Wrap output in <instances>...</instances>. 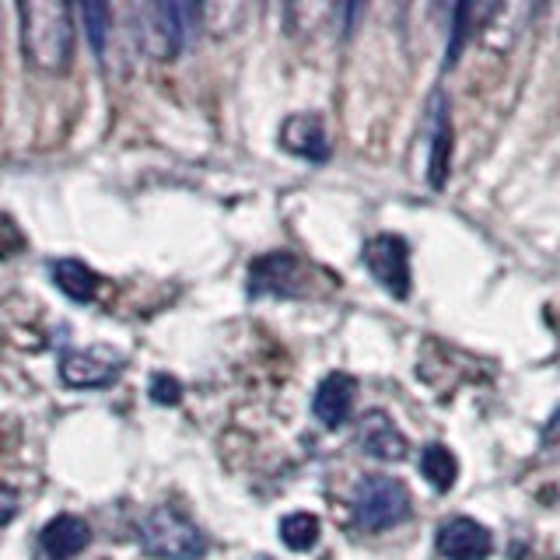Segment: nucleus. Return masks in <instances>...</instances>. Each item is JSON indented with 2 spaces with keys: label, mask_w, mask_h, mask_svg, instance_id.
<instances>
[{
  "label": "nucleus",
  "mask_w": 560,
  "mask_h": 560,
  "mask_svg": "<svg viewBox=\"0 0 560 560\" xmlns=\"http://www.w3.org/2000/svg\"><path fill=\"white\" fill-rule=\"evenodd\" d=\"M22 22V52L28 67L60 74L74 57V11L60 0H25L18 4Z\"/></svg>",
  "instance_id": "1"
},
{
  "label": "nucleus",
  "mask_w": 560,
  "mask_h": 560,
  "mask_svg": "<svg viewBox=\"0 0 560 560\" xmlns=\"http://www.w3.org/2000/svg\"><path fill=\"white\" fill-rule=\"evenodd\" d=\"M200 14L203 8L197 4H137L133 8L137 46L154 60H175Z\"/></svg>",
  "instance_id": "2"
},
{
  "label": "nucleus",
  "mask_w": 560,
  "mask_h": 560,
  "mask_svg": "<svg viewBox=\"0 0 560 560\" xmlns=\"http://www.w3.org/2000/svg\"><path fill=\"white\" fill-rule=\"evenodd\" d=\"M140 547L158 560H203L207 536L189 515L162 504L140 522Z\"/></svg>",
  "instance_id": "3"
},
{
  "label": "nucleus",
  "mask_w": 560,
  "mask_h": 560,
  "mask_svg": "<svg viewBox=\"0 0 560 560\" xmlns=\"http://www.w3.org/2000/svg\"><path fill=\"white\" fill-rule=\"evenodd\" d=\"M354 525L361 533L396 529L413 515V498L396 477H364L354 490Z\"/></svg>",
  "instance_id": "4"
},
{
  "label": "nucleus",
  "mask_w": 560,
  "mask_h": 560,
  "mask_svg": "<svg viewBox=\"0 0 560 560\" xmlns=\"http://www.w3.org/2000/svg\"><path fill=\"white\" fill-rule=\"evenodd\" d=\"M364 267L393 298L410 294V245L399 235H375L364 245Z\"/></svg>",
  "instance_id": "5"
},
{
  "label": "nucleus",
  "mask_w": 560,
  "mask_h": 560,
  "mask_svg": "<svg viewBox=\"0 0 560 560\" xmlns=\"http://www.w3.org/2000/svg\"><path fill=\"white\" fill-rule=\"evenodd\" d=\"M434 547L445 560H487L490 550H494V536H490L483 522L469 515H455L438 529Z\"/></svg>",
  "instance_id": "6"
},
{
  "label": "nucleus",
  "mask_w": 560,
  "mask_h": 560,
  "mask_svg": "<svg viewBox=\"0 0 560 560\" xmlns=\"http://www.w3.org/2000/svg\"><path fill=\"white\" fill-rule=\"evenodd\" d=\"M88 542H92V529L81 515H57L43 525L39 539H35V560H70Z\"/></svg>",
  "instance_id": "7"
},
{
  "label": "nucleus",
  "mask_w": 560,
  "mask_h": 560,
  "mask_svg": "<svg viewBox=\"0 0 560 560\" xmlns=\"http://www.w3.org/2000/svg\"><path fill=\"white\" fill-rule=\"evenodd\" d=\"M302 291V262L291 253H270L259 256L249 267V294H277L288 298Z\"/></svg>",
  "instance_id": "8"
},
{
  "label": "nucleus",
  "mask_w": 560,
  "mask_h": 560,
  "mask_svg": "<svg viewBox=\"0 0 560 560\" xmlns=\"http://www.w3.org/2000/svg\"><path fill=\"white\" fill-rule=\"evenodd\" d=\"M358 445L378 463H402V459H407V452H410L402 431L393 424V417L382 413V410H368L358 420Z\"/></svg>",
  "instance_id": "9"
},
{
  "label": "nucleus",
  "mask_w": 560,
  "mask_h": 560,
  "mask_svg": "<svg viewBox=\"0 0 560 560\" xmlns=\"http://www.w3.org/2000/svg\"><path fill=\"white\" fill-rule=\"evenodd\" d=\"M280 148L298 154V158H305V162H326V158H329L326 122L315 113L288 116L284 127H280Z\"/></svg>",
  "instance_id": "10"
},
{
  "label": "nucleus",
  "mask_w": 560,
  "mask_h": 560,
  "mask_svg": "<svg viewBox=\"0 0 560 560\" xmlns=\"http://www.w3.org/2000/svg\"><path fill=\"white\" fill-rule=\"evenodd\" d=\"M354 393H358V382L350 378L347 372H329L319 389H315V399H312V413L319 420L323 428L337 431L343 420L350 417V407H354Z\"/></svg>",
  "instance_id": "11"
},
{
  "label": "nucleus",
  "mask_w": 560,
  "mask_h": 560,
  "mask_svg": "<svg viewBox=\"0 0 560 560\" xmlns=\"http://www.w3.org/2000/svg\"><path fill=\"white\" fill-rule=\"evenodd\" d=\"M116 361H102L92 350H70V354L60 358V378L70 385V389H105L119 378Z\"/></svg>",
  "instance_id": "12"
},
{
  "label": "nucleus",
  "mask_w": 560,
  "mask_h": 560,
  "mask_svg": "<svg viewBox=\"0 0 560 560\" xmlns=\"http://www.w3.org/2000/svg\"><path fill=\"white\" fill-rule=\"evenodd\" d=\"M452 116H448V102L438 98L434 109V133H431V162H428V183L431 189H445L448 183V168H452Z\"/></svg>",
  "instance_id": "13"
},
{
  "label": "nucleus",
  "mask_w": 560,
  "mask_h": 560,
  "mask_svg": "<svg viewBox=\"0 0 560 560\" xmlns=\"http://www.w3.org/2000/svg\"><path fill=\"white\" fill-rule=\"evenodd\" d=\"M52 284H57L70 302H92L98 294V277L81 259H57L52 262Z\"/></svg>",
  "instance_id": "14"
},
{
  "label": "nucleus",
  "mask_w": 560,
  "mask_h": 560,
  "mask_svg": "<svg viewBox=\"0 0 560 560\" xmlns=\"http://www.w3.org/2000/svg\"><path fill=\"white\" fill-rule=\"evenodd\" d=\"M420 477H424L438 494H445V490L455 487V477H459V459H455L448 445L431 442L420 452Z\"/></svg>",
  "instance_id": "15"
},
{
  "label": "nucleus",
  "mask_w": 560,
  "mask_h": 560,
  "mask_svg": "<svg viewBox=\"0 0 560 560\" xmlns=\"http://www.w3.org/2000/svg\"><path fill=\"white\" fill-rule=\"evenodd\" d=\"M319 533H323V525L312 512H294V515H288L284 522H280V539H284V547L294 550V553L312 550L315 542H319Z\"/></svg>",
  "instance_id": "16"
},
{
  "label": "nucleus",
  "mask_w": 560,
  "mask_h": 560,
  "mask_svg": "<svg viewBox=\"0 0 560 560\" xmlns=\"http://www.w3.org/2000/svg\"><path fill=\"white\" fill-rule=\"evenodd\" d=\"M81 18H84V28H88V43H92L95 57L105 63V52H109V35H113V8L109 4H84Z\"/></svg>",
  "instance_id": "17"
},
{
  "label": "nucleus",
  "mask_w": 560,
  "mask_h": 560,
  "mask_svg": "<svg viewBox=\"0 0 560 560\" xmlns=\"http://www.w3.org/2000/svg\"><path fill=\"white\" fill-rule=\"evenodd\" d=\"M151 399L162 402V407H175V402L183 399V385L172 375H154L151 378Z\"/></svg>",
  "instance_id": "18"
},
{
  "label": "nucleus",
  "mask_w": 560,
  "mask_h": 560,
  "mask_svg": "<svg viewBox=\"0 0 560 560\" xmlns=\"http://www.w3.org/2000/svg\"><path fill=\"white\" fill-rule=\"evenodd\" d=\"M18 515V490L8 487V483H0V525L11 522Z\"/></svg>",
  "instance_id": "19"
},
{
  "label": "nucleus",
  "mask_w": 560,
  "mask_h": 560,
  "mask_svg": "<svg viewBox=\"0 0 560 560\" xmlns=\"http://www.w3.org/2000/svg\"><path fill=\"white\" fill-rule=\"evenodd\" d=\"M542 448H547V452H557L560 448V407L547 420V428H542Z\"/></svg>",
  "instance_id": "20"
}]
</instances>
